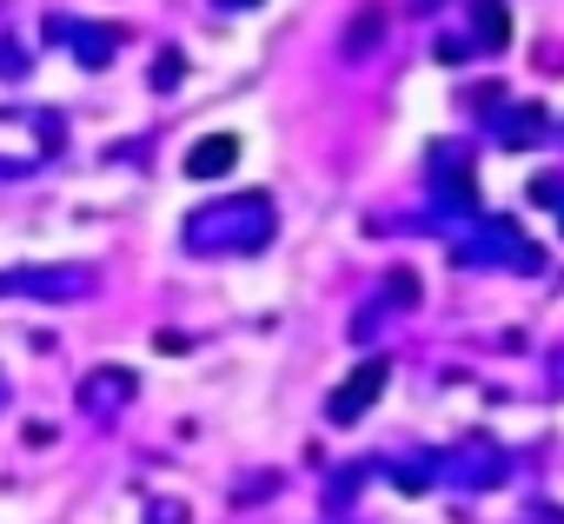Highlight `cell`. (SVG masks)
<instances>
[{
  "instance_id": "cell-2",
  "label": "cell",
  "mask_w": 564,
  "mask_h": 524,
  "mask_svg": "<svg viewBox=\"0 0 564 524\" xmlns=\"http://www.w3.org/2000/svg\"><path fill=\"white\" fill-rule=\"evenodd\" d=\"M67 127L41 107H0V179H14V173H34L61 153Z\"/></svg>"
},
{
  "instance_id": "cell-3",
  "label": "cell",
  "mask_w": 564,
  "mask_h": 524,
  "mask_svg": "<svg viewBox=\"0 0 564 524\" xmlns=\"http://www.w3.org/2000/svg\"><path fill=\"white\" fill-rule=\"evenodd\" d=\"M386 379H392V365H386V359H359V365H352V379L326 399L333 425H359V418H366V405L386 392Z\"/></svg>"
},
{
  "instance_id": "cell-9",
  "label": "cell",
  "mask_w": 564,
  "mask_h": 524,
  "mask_svg": "<svg viewBox=\"0 0 564 524\" xmlns=\"http://www.w3.org/2000/svg\"><path fill=\"white\" fill-rule=\"evenodd\" d=\"M0 399H8V379H0Z\"/></svg>"
},
{
  "instance_id": "cell-7",
  "label": "cell",
  "mask_w": 564,
  "mask_h": 524,
  "mask_svg": "<svg viewBox=\"0 0 564 524\" xmlns=\"http://www.w3.org/2000/svg\"><path fill=\"white\" fill-rule=\"evenodd\" d=\"M232 160H239V140H232V133H213V140H199V146L186 153V173H193V179H206V173H232Z\"/></svg>"
},
{
  "instance_id": "cell-1",
  "label": "cell",
  "mask_w": 564,
  "mask_h": 524,
  "mask_svg": "<svg viewBox=\"0 0 564 524\" xmlns=\"http://www.w3.org/2000/svg\"><path fill=\"white\" fill-rule=\"evenodd\" d=\"M272 232H279V206H272L265 193L213 199V206H199V212L180 226V239H186L193 252H259Z\"/></svg>"
},
{
  "instance_id": "cell-4",
  "label": "cell",
  "mask_w": 564,
  "mask_h": 524,
  "mask_svg": "<svg viewBox=\"0 0 564 524\" xmlns=\"http://www.w3.org/2000/svg\"><path fill=\"white\" fill-rule=\"evenodd\" d=\"M100 280L94 266H28L14 273V293H34V299H87Z\"/></svg>"
},
{
  "instance_id": "cell-6",
  "label": "cell",
  "mask_w": 564,
  "mask_h": 524,
  "mask_svg": "<svg viewBox=\"0 0 564 524\" xmlns=\"http://www.w3.org/2000/svg\"><path fill=\"white\" fill-rule=\"evenodd\" d=\"M47 34H74L67 47L87 61V67H100V61H113V47H120V34L113 28H80V21H47Z\"/></svg>"
},
{
  "instance_id": "cell-5",
  "label": "cell",
  "mask_w": 564,
  "mask_h": 524,
  "mask_svg": "<svg viewBox=\"0 0 564 524\" xmlns=\"http://www.w3.org/2000/svg\"><path fill=\"white\" fill-rule=\"evenodd\" d=\"M133 392H140V379H133L127 365H100V372H87V379H80V412L107 418V412L133 405Z\"/></svg>"
},
{
  "instance_id": "cell-8",
  "label": "cell",
  "mask_w": 564,
  "mask_h": 524,
  "mask_svg": "<svg viewBox=\"0 0 564 524\" xmlns=\"http://www.w3.org/2000/svg\"><path fill=\"white\" fill-rule=\"evenodd\" d=\"M219 8H252V0H219Z\"/></svg>"
}]
</instances>
